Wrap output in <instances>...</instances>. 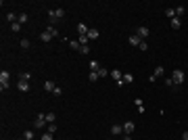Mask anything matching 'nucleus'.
<instances>
[{
    "instance_id": "obj_1",
    "label": "nucleus",
    "mask_w": 188,
    "mask_h": 140,
    "mask_svg": "<svg viewBox=\"0 0 188 140\" xmlns=\"http://www.w3.org/2000/svg\"><path fill=\"white\" fill-rule=\"evenodd\" d=\"M63 17H65V8H61V6L48 13V19H50V23H56V21H61Z\"/></svg>"
},
{
    "instance_id": "obj_2",
    "label": "nucleus",
    "mask_w": 188,
    "mask_h": 140,
    "mask_svg": "<svg viewBox=\"0 0 188 140\" xmlns=\"http://www.w3.org/2000/svg\"><path fill=\"white\" fill-rule=\"evenodd\" d=\"M171 84H174V86H182V84H184V71H182V69H176V71L171 73Z\"/></svg>"
},
{
    "instance_id": "obj_3",
    "label": "nucleus",
    "mask_w": 188,
    "mask_h": 140,
    "mask_svg": "<svg viewBox=\"0 0 188 140\" xmlns=\"http://www.w3.org/2000/svg\"><path fill=\"white\" fill-rule=\"evenodd\" d=\"M8 80H11V73L8 71H0V90H8Z\"/></svg>"
},
{
    "instance_id": "obj_4",
    "label": "nucleus",
    "mask_w": 188,
    "mask_h": 140,
    "mask_svg": "<svg viewBox=\"0 0 188 140\" xmlns=\"http://www.w3.org/2000/svg\"><path fill=\"white\" fill-rule=\"evenodd\" d=\"M46 123H48V121H46V113H40V115L36 117V123H34V128H36V130H42Z\"/></svg>"
},
{
    "instance_id": "obj_5",
    "label": "nucleus",
    "mask_w": 188,
    "mask_h": 140,
    "mask_svg": "<svg viewBox=\"0 0 188 140\" xmlns=\"http://www.w3.org/2000/svg\"><path fill=\"white\" fill-rule=\"evenodd\" d=\"M148 34H150V32H148V27H146V25H140V27L136 29V36H138L140 40H144V38H148Z\"/></svg>"
},
{
    "instance_id": "obj_6",
    "label": "nucleus",
    "mask_w": 188,
    "mask_h": 140,
    "mask_svg": "<svg viewBox=\"0 0 188 140\" xmlns=\"http://www.w3.org/2000/svg\"><path fill=\"white\" fill-rule=\"evenodd\" d=\"M134 130H136L134 121H126V123H123V134H132Z\"/></svg>"
},
{
    "instance_id": "obj_7",
    "label": "nucleus",
    "mask_w": 188,
    "mask_h": 140,
    "mask_svg": "<svg viewBox=\"0 0 188 140\" xmlns=\"http://www.w3.org/2000/svg\"><path fill=\"white\" fill-rule=\"evenodd\" d=\"M128 42H130V46H140V38H138V36H136V34H132V36H130V38H128Z\"/></svg>"
},
{
    "instance_id": "obj_8",
    "label": "nucleus",
    "mask_w": 188,
    "mask_h": 140,
    "mask_svg": "<svg viewBox=\"0 0 188 140\" xmlns=\"http://www.w3.org/2000/svg\"><path fill=\"white\" fill-rule=\"evenodd\" d=\"M77 34H80V36H88V25H86V23H80V25H77Z\"/></svg>"
},
{
    "instance_id": "obj_9",
    "label": "nucleus",
    "mask_w": 188,
    "mask_h": 140,
    "mask_svg": "<svg viewBox=\"0 0 188 140\" xmlns=\"http://www.w3.org/2000/svg\"><path fill=\"white\" fill-rule=\"evenodd\" d=\"M121 132H123V123H121V126H119V123L111 126V134H115V136H117V134H121Z\"/></svg>"
},
{
    "instance_id": "obj_10",
    "label": "nucleus",
    "mask_w": 188,
    "mask_h": 140,
    "mask_svg": "<svg viewBox=\"0 0 188 140\" xmlns=\"http://www.w3.org/2000/svg\"><path fill=\"white\" fill-rule=\"evenodd\" d=\"M96 38H98V29H96V27H90V29H88V40H96Z\"/></svg>"
},
{
    "instance_id": "obj_11",
    "label": "nucleus",
    "mask_w": 188,
    "mask_h": 140,
    "mask_svg": "<svg viewBox=\"0 0 188 140\" xmlns=\"http://www.w3.org/2000/svg\"><path fill=\"white\" fill-rule=\"evenodd\" d=\"M40 40H42V42H50V40H54V38H52V36H50V34H48L46 29H44V32H42V34H40Z\"/></svg>"
},
{
    "instance_id": "obj_12",
    "label": "nucleus",
    "mask_w": 188,
    "mask_h": 140,
    "mask_svg": "<svg viewBox=\"0 0 188 140\" xmlns=\"http://www.w3.org/2000/svg\"><path fill=\"white\" fill-rule=\"evenodd\" d=\"M98 78H100V75H98V71H90V73H88V82H90V84H94Z\"/></svg>"
},
{
    "instance_id": "obj_13",
    "label": "nucleus",
    "mask_w": 188,
    "mask_h": 140,
    "mask_svg": "<svg viewBox=\"0 0 188 140\" xmlns=\"http://www.w3.org/2000/svg\"><path fill=\"white\" fill-rule=\"evenodd\" d=\"M6 21H8V23H17V21H19V15H15V13H8V15H6Z\"/></svg>"
},
{
    "instance_id": "obj_14",
    "label": "nucleus",
    "mask_w": 188,
    "mask_h": 140,
    "mask_svg": "<svg viewBox=\"0 0 188 140\" xmlns=\"http://www.w3.org/2000/svg\"><path fill=\"white\" fill-rule=\"evenodd\" d=\"M180 25H182V19H180V17H174V19H171V27H174V29H180Z\"/></svg>"
},
{
    "instance_id": "obj_15",
    "label": "nucleus",
    "mask_w": 188,
    "mask_h": 140,
    "mask_svg": "<svg viewBox=\"0 0 188 140\" xmlns=\"http://www.w3.org/2000/svg\"><path fill=\"white\" fill-rule=\"evenodd\" d=\"M19 90H21V92H27V90H29V82L19 80Z\"/></svg>"
},
{
    "instance_id": "obj_16",
    "label": "nucleus",
    "mask_w": 188,
    "mask_h": 140,
    "mask_svg": "<svg viewBox=\"0 0 188 140\" xmlns=\"http://www.w3.org/2000/svg\"><path fill=\"white\" fill-rule=\"evenodd\" d=\"M163 73H165V69H163V67H161V65H159V67H157V69H155V73H153V78H155V80H157V78H161V75H163Z\"/></svg>"
},
{
    "instance_id": "obj_17",
    "label": "nucleus",
    "mask_w": 188,
    "mask_h": 140,
    "mask_svg": "<svg viewBox=\"0 0 188 140\" xmlns=\"http://www.w3.org/2000/svg\"><path fill=\"white\" fill-rule=\"evenodd\" d=\"M46 32L50 34V36H52V38H56V36H59V32H56V27H54V25H48Z\"/></svg>"
},
{
    "instance_id": "obj_18",
    "label": "nucleus",
    "mask_w": 188,
    "mask_h": 140,
    "mask_svg": "<svg viewBox=\"0 0 188 140\" xmlns=\"http://www.w3.org/2000/svg\"><path fill=\"white\" fill-rule=\"evenodd\" d=\"M36 138V134H34V130H27L25 134H23V140H34Z\"/></svg>"
},
{
    "instance_id": "obj_19",
    "label": "nucleus",
    "mask_w": 188,
    "mask_h": 140,
    "mask_svg": "<svg viewBox=\"0 0 188 140\" xmlns=\"http://www.w3.org/2000/svg\"><path fill=\"white\" fill-rule=\"evenodd\" d=\"M134 82V75L132 73H123V84H132Z\"/></svg>"
},
{
    "instance_id": "obj_20",
    "label": "nucleus",
    "mask_w": 188,
    "mask_h": 140,
    "mask_svg": "<svg viewBox=\"0 0 188 140\" xmlns=\"http://www.w3.org/2000/svg\"><path fill=\"white\" fill-rule=\"evenodd\" d=\"M44 88H46L48 92H54V88H56V86H54V84H52V82L48 80V82H44Z\"/></svg>"
},
{
    "instance_id": "obj_21",
    "label": "nucleus",
    "mask_w": 188,
    "mask_h": 140,
    "mask_svg": "<svg viewBox=\"0 0 188 140\" xmlns=\"http://www.w3.org/2000/svg\"><path fill=\"white\" fill-rule=\"evenodd\" d=\"M69 46H71V50H80V48H82V44H80L77 40H71V42H69Z\"/></svg>"
},
{
    "instance_id": "obj_22",
    "label": "nucleus",
    "mask_w": 188,
    "mask_h": 140,
    "mask_svg": "<svg viewBox=\"0 0 188 140\" xmlns=\"http://www.w3.org/2000/svg\"><path fill=\"white\" fill-rule=\"evenodd\" d=\"M184 11H186V6H176V17H182Z\"/></svg>"
},
{
    "instance_id": "obj_23",
    "label": "nucleus",
    "mask_w": 188,
    "mask_h": 140,
    "mask_svg": "<svg viewBox=\"0 0 188 140\" xmlns=\"http://www.w3.org/2000/svg\"><path fill=\"white\" fill-rule=\"evenodd\" d=\"M77 42H80L82 46H88V36H80V38H77Z\"/></svg>"
},
{
    "instance_id": "obj_24",
    "label": "nucleus",
    "mask_w": 188,
    "mask_h": 140,
    "mask_svg": "<svg viewBox=\"0 0 188 140\" xmlns=\"http://www.w3.org/2000/svg\"><path fill=\"white\" fill-rule=\"evenodd\" d=\"M98 69H100V65L96 61H90V71H98Z\"/></svg>"
},
{
    "instance_id": "obj_25",
    "label": "nucleus",
    "mask_w": 188,
    "mask_h": 140,
    "mask_svg": "<svg viewBox=\"0 0 188 140\" xmlns=\"http://www.w3.org/2000/svg\"><path fill=\"white\" fill-rule=\"evenodd\" d=\"M165 15H167L169 19H174V17H176V8H167V11H165Z\"/></svg>"
},
{
    "instance_id": "obj_26",
    "label": "nucleus",
    "mask_w": 188,
    "mask_h": 140,
    "mask_svg": "<svg viewBox=\"0 0 188 140\" xmlns=\"http://www.w3.org/2000/svg\"><path fill=\"white\" fill-rule=\"evenodd\" d=\"M98 75H100V78H105V75H111V71H107L105 67H100V69H98Z\"/></svg>"
},
{
    "instance_id": "obj_27",
    "label": "nucleus",
    "mask_w": 188,
    "mask_h": 140,
    "mask_svg": "<svg viewBox=\"0 0 188 140\" xmlns=\"http://www.w3.org/2000/svg\"><path fill=\"white\" fill-rule=\"evenodd\" d=\"M25 21H27V15L25 13H19V21L17 23H25Z\"/></svg>"
},
{
    "instance_id": "obj_28",
    "label": "nucleus",
    "mask_w": 188,
    "mask_h": 140,
    "mask_svg": "<svg viewBox=\"0 0 188 140\" xmlns=\"http://www.w3.org/2000/svg\"><path fill=\"white\" fill-rule=\"evenodd\" d=\"M29 78H32V73H21L19 75V80H23V82H29Z\"/></svg>"
},
{
    "instance_id": "obj_29",
    "label": "nucleus",
    "mask_w": 188,
    "mask_h": 140,
    "mask_svg": "<svg viewBox=\"0 0 188 140\" xmlns=\"http://www.w3.org/2000/svg\"><path fill=\"white\" fill-rule=\"evenodd\" d=\"M46 132L54 134V132H56V123H48V130H46Z\"/></svg>"
},
{
    "instance_id": "obj_30",
    "label": "nucleus",
    "mask_w": 188,
    "mask_h": 140,
    "mask_svg": "<svg viewBox=\"0 0 188 140\" xmlns=\"http://www.w3.org/2000/svg\"><path fill=\"white\" fill-rule=\"evenodd\" d=\"M46 121L48 123H54V113H46Z\"/></svg>"
},
{
    "instance_id": "obj_31",
    "label": "nucleus",
    "mask_w": 188,
    "mask_h": 140,
    "mask_svg": "<svg viewBox=\"0 0 188 140\" xmlns=\"http://www.w3.org/2000/svg\"><path fill=\"white\" fill-rule=\"evenodd\" d=\"M40 140H52V134H50V132H44V134H42V138Z\"/></svg>"
},
{
    "instance_id": "obj_32",
    "label": "nucleus",
    "mask_w": 188,
    "mask_h": 140,
    "mask_svg": "<svg viewBox=\"0 0 188 140\" xmlns=\"http://www.w3.org/2000/svg\"><path fill=\"white\" fill-rule=\"evenodd\" d=\"M11 29H13V32H19V29H21V23H13Z\"/></svg>"
},
{
    "instance_id": "obj_33",
    "label": "nucleus",
    "mask_w": 188,
    "mask_h": 140,
    "mask_svg": "<svg viewBox=\"0 0 188 140\" xmlns=\"http://www.w3.org/2000/svg\"><path fill=\"white\" fill-rule=\"evenodd\" d=\"M21 48L27 50V48H29V40H21Z\"/></svg>"
},
{
    "instance_id": "obj_34",
    "label": "nucleus",
    "mask_w": 188,
    "mask_h": 140,
    "mask_svg": "<svg viewBox=\"0 0 188 140\" xmlns=\"http://www.w3.org/2000/svg\"><path fill=\"white\" fill-rule=\"evenodd\" d=\"M80 52H82V54H88V52H90V48H88V46H82V48H80Z\"/></svg>"
},
{
    "instance_id": "obj_35",
    "label": "nucleus",
    "mask_w": 188,
    "mask_h": 140,
    "mask_svg": "<svg viewBox=\"0 0 188 140\" xmlns=\"http://www.w3.org/2000/svg\"><path fill=\"white\" fill-rule=\"evenodd\" d=\"M138 48H140V50H146V48H148V44H146V42L142 40V42H140V46H138Z\"/></svg>"
},
{
    "instance_id": "obj_36",
    "label": "nucleus",
    "mask_w": 188,
    "mask_h": 140,
    "mask_svg": "<svg viewBox=\"0 0 188 140\" xmlns=\"http://www.w3.org/2000/svg\"><path fill=\"white\" fill-rule=\"evenodd\" d=\"M182 140H188V130L184 132V134H182Z\"/></svg>"
},
{
    "instance_id": "obj_37",
    "label": "nucleus",
    "mask_w": 188,
    "mask_h": 140,
    "mask_svg": "<svg viewBox=\"0 0 188 140\" xmlns=\"http://www.w3.org/2000/svg\"><path fill=\"white\" fill-rule=\"evenodd\" d=\"M123 140H132V134H126V136H123Z\"/></svg>"
}]
</instances>
